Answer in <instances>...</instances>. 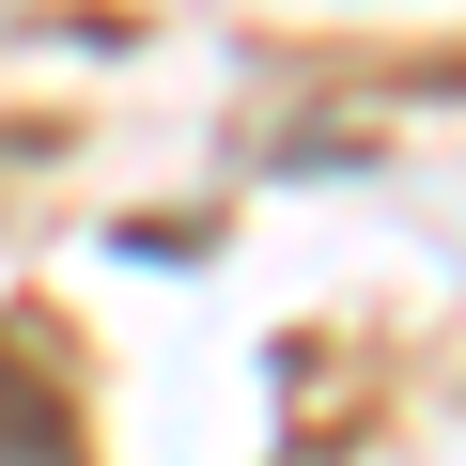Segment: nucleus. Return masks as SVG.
<instances>
[{
    "mask_svg": "<svg viewBox=\"0 0 466 466\" xmlns=\"http://www.w3.org/2000/svg\"><path fill=\"white\" fill-rule=\"evenodd\" d=\"M0 466H78V404L47 389L32 342H0Z\"/></svg>",
    "mask_w": 466,
    "mask_h": 466,
    "instance_id": "nucleus-1",
    "label": "nucleus"
}]
</instances>
